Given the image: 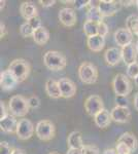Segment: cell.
<instances>
[{
  "mask_svg": "<svg viewBox=\"0 0 138 154\" xmlns=\"http://www.w3.org/2000/svg\"><path fill=\"white\" fill-rule=\"evenodd\" d=\"M8 110L11 115L16 117H24L28 114L30 110L28 99L22 95H14L9 99Z\"/></svg>",
  "mask_w": 138,
  "mask_h": 154,
  "instance_id": "obj_1",
  "label": "cell"
},
{
  "mask_svg": "<svg viewBox=\"0 0 138 154\" xmlns=\"http://www.w3.org/2000/svg\"><path fill=\"white\" fill-rule=\"evenodd\" d=\"M43 64L52 71H61L66 68L67 61L65 56L57 51H47L43 54Z\"/></svg>",
  "mask_w": 138,
  "mask_h": 154,
  "instance_id": "obj_2",
  "label": "cell"
},
{
  "mask_svg": "<svg viewBox=\"0 0 138 154\" xmlns=\"http://www.w3.org/2000/svg\"><path fill=\"white\" fill-rule=\"evenodd\" d=\"M8 69L11 72L16 76V78L19 80V82H23L28 78L30 71H31V66L29 62L24 59H14L11 62L8 66Z\"/></svg>",
  "mask_w": 138,
  "mask_h": 154,
  "instance_id": "obj_3",
  "label": "cell"
},
{
  "mask_svg": "<svg viewBox=\"0 0 138 154\" xmlns=\"http://www.w3.org/2000/svg\"><path fill=\"white\" fill-rule=\"evenodd\" d=\"M112 89L115 96L127 97L132 91V84L126 74L119 73L112 79Z\"/></svg>",
  "mask_w": 138,
  "mask_h": 154,
  "instance_id": "obj_4",
  "label": "cell"
},
{
  "mask_svg": "<svg viewBox=\"0 0 138 154\" xmlns=\"http://www.w3.org/2000/svg\"><path fill=\"white\" fill-rule=\"evenodd\" d=\"M35 135L41 141H51L56 135V128L51 120L43 119L35 125Z\"/></svg>",
  "mask_w": 138,
  "mask_h": 154,
  "instance_id": "obj_5",
  "label": "cell"
},
{
  "mask_svg": "<svg viewBox=\"0 0 138 154\" xmlns=\"http://www.w3.org/2000/svg\"><path fill=\"white\" fill-rule=\"evenodd\" d=\"M79 77L82 82L86 84H94L98 79L97 67L90 62H84L79 67Z\"/></svg>",
  "mask_w": 138,
  "mask_h": 154,
  "instance_id": "obj_6",
  "label": "cell"
},
{
  "mask_svg": "<svg viewBox=\"0 0 138 154\" xmlns=\"http://www.w3.org/2000/svg\"><path fill=\"white\" fill-rule=\"evenodd\" d=\"M84 106L86 112L90 116H93V117H95L98 113H100L101 111L104 110L103 100L101 99V97L97 95H92L88 97L86 101H85Z\"/></svg>",
  "mask_w": 138,
  "mask_h": 154,
  "instance_id": "obj_7",
  "label": "cell"
},
{
  "mask_svg": "<svg viewBox=\"0 0 138 154\" xmlns=\"http://www.w3.org/2000/svg\"><path fill=\"white\" fill-rule=\"evenodd\" d=\"M35 133V128L34 125L31 120L27 118H22L19 120L17 126V131L16 135L20 140L25 141L29 140Z\"/></svg>",
  "mask_w": 138,
  "mask_h": 154,
  "instance_id": "obj_8",
  "label": "cell"
},
{
  "mask_svg": "<svg viewBox=\"0 0 138 154\" xmlns=\"http://www.w3.org/2000/svg\"><path fill=\"white\" fill-rule=\"evenodd\" d=\"M121 1H114V0H101L98 2V8L104 18L114 16L121 9Z\"/></svg>",
  "mask_w": 138,
  "mask_h": 154,
  "instance_id": "obj_9",
  "label": "cell"
},
{
  "mask_svg": "<svg viewBox=\"0 0 138 154\" xmlns=\"http://www.w3.org/2000/svg\"><path fill=\"white\" fill-rule=\"evenodd\" d=\"M19 83H20L19 80L11 73L9 69L1 71V73H0V86H1L2 91H12V89L17 88V85Z\"/></svg>",
  "mask_w": 138,
  "mask_h": 154,
  "instance_id": "obj_10",
  "label": "cell"
},
{
  "mask_svg": "<svg viewBox=\"0 0 138 154\" xmlns=\"http://www.w3.org/2000/svg\"><path fill=\"white\" fill-rule=\"evenodd\" d=\"M58 18H59L60 23L65 27H68V28L73 27L77 21L76 12L71 7H63L60 9Z\"/></svg>",
  "mask_w": 138,
  "mask_h": 154,
  "instance_id": "obj_11",
  "label": "cell"
},
{
  "mask_svg": "<svg viewBox=\"0 0 138 154\" xmlns=\"http://www.w3.org/2000/svg\"><path fill=\"white\" fill-rule=\"evenodd\" d=\"M112 121L117 123H127L131 120V111L128 107L115 106L110 111Z\"/></svg>",
  "mask_w": 138,
  "mask_h": 154,
  "instance_id": "obj_12",
  "label": "cell"
},
{
  "mask_svg": "<svg viewBox=\"0 0 138 154\" xmlns=\"http://www.w3.org/2000/svg\"><path fill=\"white\" fill-rule=\"evenodd\" d=\"M60 91H61V96L64 99H70L75 96L76 94V85L71 79L69 78H61L59 81Z\"/></svg>",
  "mask_w": 138,
  "mask_h": 154,
  "instance_id": "obj_13",
  "label": "cell"
},
{
  "mask_svg": "<svg viewBox=\"0 0 138 154\" xmlns=\"http://www.w3.org/2000/svg\"><path fill=\"white\" fill-rule=\"evenodd\" d=\"M133 34L127 28H120L114 32V41L119 46L123 48L133 43Z\"/></svg>",
  "mask_w": 138,
  "mask_h": 154,
  "instance_id": "obj_14",
  "label": "cell"
},
{
  "mask_svg": "<svg viewBox=\"0 0 138 154\" xmlns=\"http://www.w3.org/2000/svg\"><path fill=\"white\" fill-rule=\"evenodd\" d=\"M19 121L17 120L16 116L8 114L5 117L0 118V128L3 133L6 134H14L17 131V126Z\"/></svg>",
  "mask_w": 138,
  "mask_h": 154,
  "instance_id": "obj_15",
  "label": "cell"
},
{
  "mask_svg": "<svg viewBox=\"0 0 138 154\" xmlns=\"http://www.w3.org/2000/svg\"><path fill=\"white\" fill-rule=\"evenodd\" d=\"M20 12H21V16L27 21L38 17V9H37L36 5L31 1H25L21 3Z\"/></svg>",
  "mask_w": 138,
  "mask_h": 154,
  "instance_id": "obj_16",
  "label": "cell"
},
{
  "mask_svg": "<svg viewBox=\"0 0 138 154\" xmlns=\"http://www.w3.org/2000/svg\"><path fill=\"white\" fill-rule=\"evenodd\" d=\"M104 60L108 66H115L123 60L122 49L119 48H109L104 54Z\"/></svg>",
  "mask_w": 138,
  "mask_h": 154,
  "instance_id": "obj_17",
  "label": "cell"
},
{
  "mask_svg": "<svg viewBox=\"0 0 138 154\" xmlns=\"http://www.w3.org/2000/svg\"><path fill=\"white\" fill-rule=\"evenodd\" d=\"M137 51H136V45L134 43H131L127 46H124L122 48V56H123V61L126 65H130V64L136 63L137 60Z\"/></svg>",
  "mask_w": 138,
  "mask_h": 154,
  "instance_id": "obj_18",
  "label": "cell"
},
{
  "mask_svg": "<svg viewBox=\"0 0 138 154\" xmlns=\"http://www.w3.org/2000/svg\"><path fill=\"white\" fill-rule=\"evenodd\" d=\"M87 45L90 51L94 53H99L104 48L105 45V37H102L100 35H94L90 36L87 39Z\"/></svg>",
  "mask_w": 138,
  "mask_h": 154,
  "instance_id": "obj_19",
  "label": "cell"
},
{
  "mask_svg": "<svg viewBox=\"0 0 138 154\" xmlns=\"http://www.w3.org/2000/svg\"><path fill=\"white\" fill-rule=\"evenodd\" d=\"M44 88H46V93L47 95L52 99H59L62 98L61 96V91H60V86L59 82L56 81L55 79L49 78L46 81L44 84Z\"/></svg>",
  "mask_w": 138,
  "mask_h": 154,
  "instance_id": "obj_20",
  "label": "cell"
},
{
  "mask_svg": "<svg viewBox=\"0 0 138 154\" xmlns=\"http://www.w3.org/2000/svg\"><path fill=\"white\" fill-rule=\"evenodd\" d=\"M111 121H112V119H111V115H110V112L105 110V109L103 111H101L100 113H98L94 117L95 125L99 128H108L110 125V123H111Z\"/></svg>",
  "mask_w": 138,
  "mask_h": 154,
  "instance_id": "obj_21",
  "label": "cell"
},
{
  "mask_svg": "<svg viewBox=\"0 0 138 154\" xmlns=\"http://www.w3.org/2000/svg\"><path fill=\"white\" fill-rule=\"evenodd\" d=\"M67 144L69 148L71 149H82L85 146L84 141H82V133L79 131H73L69 134L67 138Z\"/></svg>",
  "mask_w": 138,
  "mask_h": 154,
  "instance_id": "obj_22",
  "label": "cell"
},
{
  "mask_svg": "<svg viewBox=\"0 0 138 154\" xmlns=\"http://www.w3.org/2000/svg\"><path fill=\"white\" fill-rule=\"evenodd\" d=\"M32 38H33V40L36 44H38V45H44L50 40V31L46 27L42 26L41 28L35 30Z\"/></svg>",
  "mask_w": 138,
  "mask_h": 154,
  "instance_id": "obj_23",
  "label": "cell"
},
{
  "mask_svg": "<svg viewBox=\"0 0 138 154\" xmlns=\"http://www.w3.org/2000/svg\"><path fill=\"white\" fill-rule=\"evenodd\" d=\"M117 142L120 143H124L131 149L132 152H134L138 147V141L133 134L131 133H124L120 136V138L117 139Z\"/></svg>",
  "mask_w": 138,
  "mask_h": 154,
  "instance_id": "obj_24",
  "label": "cell"
},
{
  "mask_svg": "<svg viewBox=\"0 0 138 154\" xmlns=\"http://www.w3.org/2000/svg\"><path fill=\"white\" fill-rule=\"evenodd\" d=\"M86 18H87V21L95 22V23H102L104 17L102 16V14L100 12L99 8H98V5L97 6L91 5L87 11Z\"/></svg>",
  "mask_w": 138,
  "mask_h": 154,
  "instance_id": "obj_25",
  "label": "cell"
},
{
  "mask_svg": "<svg viewBox=\"0 0 138 154\" xmlns=\"http://www.w3.org/2000/svg\"><path fill=\"white\" fill-rule=\"evenodd\" d=\"M126 28L133 35L138 37V16L131 14L126 19Z\"/></svg>",
  "mask_w": 138,
  "mask_h": 154,
  "instance_id": "obj_26",
  "label": "cell"
},
{
  "mask_svg": "<svg viewBox=\"0 0 138 154\" xmlns=\"http://www.w3.org/2000/svg\"><path fill=\"white\" fill-rule=\"evenodd\" d=\"M98 25H99V23H95V22H91V21H86L84 24L85 34H86L88 37L98 35Z\"/></svg>",
  "mask_w": 138,
  "mask_h": 154,
  "instance_id": "obj_27",
  "label": "cell"
},
{
  "mask_svg": "<svg viewBox=\"0 0 138 154\" xmlns=\"http://www.w3.org/2000/svg\"><path fill=\"white\" fill-rule=\"evenodd\" d=\"M35 30L32 28L31 25H30L28 22H25L21 25L20 27V34L24 37V38H27V37H32L34 34Z\"/></svg>",
  "mask_w": 138,
  "mask_h": 154,
  "instance_id": "obj_28",
  "label": "cell"
},
{
  "mask_svg": "<svg viewBox=\"0 0 138 154\" xmlns=\"http://www.w3.org/2000/svg\"><path fill=\"white\" fill-rule=\"evenodd\" d=\"M126 75L134 80L135 78L138 76V63H133L127 66V71H126Z\"/></svg>",
  "mask_w": 138,
  "mask_h": 154,
  "instance_id": "obj_29",
  "label": "cell"
},
{
  "mask_svg": "<svg viewBox=\"0 0 138 154\" xmlns=\"http://www.w3.org/2000/svg\"><path fill=\"white\" fill-rule=\"evenodd\" d=\"M115 150H117V154H131L132 151L126 144L117 142V146H115Z\"/></svg>",
  "mask_w": 138,
  "mask_h": 154,
  "instance_id": "obj_30",
  "label": "cell"
},
{
  "mask_svg": "<svg viewBox=\"0 0 138 154\" xmlns=\"http://www.w3.org/2000/svg\"><path fill=\"white\" fill-rule=\"evenodd\" d=\"M82 154H100L99 148L95 145H85L82 148Z\"/></svg>",
  "mask_w": 138,
  "mask_h": 154,
  "instance_id": "obj_31",
  "label": "cell"
},
{
  "mask_svg": "<svg viewBox=\"0 0 138 154\" xmlns=\"http://www.w3.org/2000/svg\"><path fill=\"white\" fill-rule=\"evenodd\" d=\"M12 150L14 148H11L6 141H2L0 143V154H12Z\"/></svg>",
  "mask_w": 138,
  "mask_h": 154,
  "instance_id": "obj_32",
  "label": "cell"
},
{
  "mask_svg": "<svg viewBox=\"0 0 138 154\" xmlns=\"http://www.w3.org/2000/svg\"><path fill=\"white\" fill-rule=\"evenodd\" d=\"M108 32H109V28L106 23H104V22L99 23V25H98V35L102 37H106Z\"/></svg>",
  "mask_w": 138,
  "mask_h": 154,
  "instance_id": "obj_33",
  "label": "cell"
},
{
  "mask_svg": "<svg viewBox=\"0 0 138 154\" xmlns=\"http://www.w3.org/2000/svg\"><path fill=\"white\" fill-rule=\"evenodd\" d=\"M28 102H29L30 108H32V109H36L40 106V99H39L37 96L30 97V98L28 99Z\"/></svg>",
  "mask_w": 138,
  "mask_h": 154,
  "instance_id": "obj_34",
  "label": "cell"
},
{
  "mask_svg": "<svg viewBox=\"0 0 138 154\" xmlns=\"http://www.w3.org/2000/svg\"><path fill=\"white\" fill-rule=\"evenodd\" d=\"M27 22L31 25V27L34 30H37V29H39V28H41V27H42V22H41L40 18H38V17L29 20V21H27Z\"/></svg>",
  "mask_w": 138,
  "mask_h": 154,
  "instance_id": "obj_35",
  "label": "cell"
},
{
  "mask_svg": "<svg viewBox=\"0 0 138 154\" xmlns=\"http://www.w3.org/2000/svg\"><path fill=\"white\" fill-rule=\"evenodd\" d=\"M115 103H117V106L128 107V99H127V97L115 96Z\"/></svg>",
  "mask_w": 138,
  "mask_h": 154,
  "instance_id": "obj_36",
  "label": "cell"
},
{
  "mask_svg": "<svg viewBox=\"0 0 138 154\" xmlns=\"http://www.w3.org/2000/svg\"><path fill=\"white\" fill-rule=\"evenodd\" d=\"M0 108H1V116H0V118H3V117H5L6 115L11 114L9 113V110H8V106L6 107L5 102L4 101L0 102Z\"/></svg>",
  "mask_w": 138,
  "mask_h": 154,
  "instance_id": "obj_37",
  "label": "cell"
},
{
  "mask_svg": "<svg viewBox=\"0 0 138 154\" xmlns=\"http://www.w3.org/2000/svg\"><path fill=\"white\" fill-rule=\"evenodd\" d=\"M90 0H76V1H74V5L76 7V9H82L84 8V7H86L88 5H90Z\"/></svg>",
  "mask_w": 138,
  "mask_h": 154,
  "instance_id": "obj_38",
  "label": "cell"
},
{
  "mask_svg": "<svg viewBox=\"0 0 138 154\" xmlns=\"http://www.w3.org/2000/svg\"><path fill=\"white\" fill-rule=\"evenodd\" d=\"M39 3L41 4V6L42 7H51L54 5L55 3H56V1L55 0H39Z\"/></svg>",
  "mask_w": 138,
  "mask_h": 154,
  "instance_id": "obj_39",
  "label": "cell"
},
{
  "mask_svg": "<svg viewBox=\"0 0 138 154\" xmlns=\"http://www.w3.org/2000/svg\"><path fill=\"white\" fill-rule=\"evenodd\" d=\"M6 34H7V31H6V28H5V25H4L3 22H1V23H0V37L3 38Z\"/></svg>",
  "mask_w": 138,
  "mask_h": 154,
  "instance_id": "obj_40",
  "label": "cell"
},
{
  "mask_svg": "<svg viewBox=\"0 0 138 154\" xmlns=\"http://www.w3.org/2000/svg\"><path fill=\"white\" fill-rule=\"evenodd\" d=\"M67 154H82V149H71L69 148L67 151Z\"/></svg>",
  "mask_w": 138,
  "mask_h": 154,
  "instance_id": "obj_41",
  "label": "cell"
},
{
  "mask_svg": "<svg viewBox=\"0 0 138 154\" xmlns=\"http://www.w3.org/2000/svg\"><path fill=\"white\" fill-rule=\"evenodd\" d=\"M121 3H122V5H124V6H131L133 5V4H136V1H121Z\"/></svg>",
  "mask_w": 138,
  "mask_h": 154,
  "instance_id": "obj_42",
  "label": "cell"
},
{
  "mask_svg": "<svg viewBox=\"0 0 138 154\" xmlns=\"http://www.w3.org/2000/svg\"><path fill=\"white\" fill-rule=\"evenodd\" d=\"M103 154H117V150H115V149L110 148V149H105Z\"/></svg>",
  "mask_w": 138,
  "mask_h": 154,
  "instance_id": "obj_43",
  "label": "cell"
},
{
  "mask_svg": "<svg viewBox=\"0 0 138 154\" xmlns=\"http://www.w3.org/2000/svg\"><path fill=\"white\" fill-rule=\"evenodd\" d=\"M12 154H26V152H25L23 149L14 148V150H12Z\"/></svg>",
  "mask_w": 138,
  "mask_h": 154,
  "instance_id": "obj_44",
  "label": "cell"
},
{
  "mask_svg": "<svg viewBox=\"0 0 138 154\" xmlns=\"http://www.w3.org/2000/svg\"><path fill=\"white\" fill-rule=\"evenodd\" d=\"M134 108H135V110L138 111V91L136 93V95L134 96Z\"/></svg>",
  "mask_w": 138,
  "mask_h": 154,
  "instance_id": "obj_45",
  "label": "cell"
},
{
  "mask_svg": "<svg viewBox=\"0 0 138 154\" xmlns=\"http://www.w3.org/2000/svg\"><path fill=\"white\" fill-rule=\"evenodd\" d=\"M5 3H6L5 0H1V1H0V4H1V5H0V8H1V11L4 8V6H5Z\"/></svg>",
  "mask_w": 138,
  "mask_h": 154,
  "instance_id": "obj_46",
  "label": "cell"
},
{
  "mask_svg": "<svg viewBox=\"0 0 138 154\" xmlns=\"http://www.w3.org/2000/svg\"><path fill=\"white\" fill-rule=\"evenodd\" d=\"M134 83H135V85L138 86V76L134 79Z\"/></svg>",
  "mask_w": 138,
  "mask_h": 154,
  "instance_id": "obj_47",
  "label": "cell"
},
{
  "mask_svg": "<svg viewBox=\"0 0 138 154\" xmlns=\"http://www.w3.org/2000/svg\"><path fill=\"white\" fill-rule=\"evenodd\" d=\"M135 45H136V51H137V53H138V40H137L136 43H135Z\"/></svg>",
  "mask_w": 138,
  "mask_h": 154,
  "instance_id": "obj_48",
  "label": "cell"
},
{
  "mask_svg": "<svg viewBox=\"0 0 138 154\" xmlns=\"http://www.w3.org/2000/svg\"><path fill=\"white\" fill-rule=\"evenodd\" d=\"M135 5H136V7H137V9H138V0L136 1V4H135Z\"/></svg>",
  "mask_w": 138,
  "mask_h": 154,
  "instance_id": "obj_49",
  "label": "cell"
},
{
  "mask_svg": "<svg viewBox=\"0 0 138 154\" xmlns=\"http://www.w3.org/2000/svg\"><path fill=\"white\" fill-rule=\"evenodd\" d=\"M50 154H59V153H56V152H52V153H50Z\"/></svg>",
  "mask_w": 138,
  "mask_h": 154,
  "instance_id": "obj_50",
  "label": "cell"
}]
</instances>
